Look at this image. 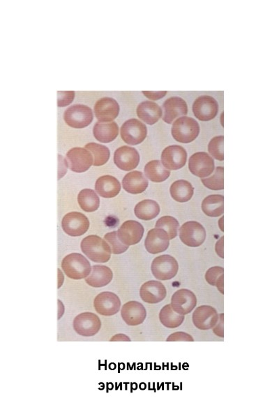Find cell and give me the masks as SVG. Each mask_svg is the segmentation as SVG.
Here are the masks:
<instances>
[{
    "label": "cell",
    "mask_w": 279,
    "mask_h": 419,
    "mask_svg": "<svg viewBox=\"0 0 279 419\" xmlns=\"http://www.w3.org/2000/svg\"><path fill=\"white\" fill-rule=\"evenodd\" d=\"M121 316L127 325L136 326L145 322L147 311L142 303L135 301H128L122 306Z\"/></svg>",
    "instance_id": "21"
},
{
    "label": "cell",
    "mask_w": 279,
    "mask_h": 419,
    "mask_svg": "<svg viewBox=\"0 0 279 419\" xmlns=\"http://www.w3.org/2000/svg\"><path fill=\"white\" fill-rule=\"evenodd\" d=\"M223 277H224L223 275H221V277L219 278L216 284L217 289L220 291L221 294H224V291H223Z\"/></svg>",
    "instance_id": "48"
},
{
    "label": "cell",
    "mask_w": 279,
    "mask_h": 419,
    "mask_svg": "<svg viewBox=\"0 0 279 419\" xmlns=\"http://www.w3.org/2000/svg\"><path fill=\"white\" fill-rule=\"evenodd\" d=\"M120 134L126 144L136 146L145 141L147 135V128L141 121L135 118L130 119L122 125Z\"/></svg>",
    "instance_id": "5"
},
{
    "label": "cell",
    "mask_w": 279,
    "mask_h": 419,
    "mask_svg": "<svg viewBox=\"0 0 279 419\" xmlns=\"http://www.w3.org/2000/svg\"><path fill=\"white\" fill-rule=\"evenodd\" d=\"M185 316L175 312L171 305H166L161 309L159 313V320L165 327L176 328L184 322Z\"/></svg>",
    "instance_id": "34"
},
{
    "label": "cell",
    "mask_w": 279,
    "mask_h": 419,
    "mask_svg": "<svg viewBox=\"0 0 279 419\" xmlns=\"http://www.w3.org/2000/svg\"><path fill=\"white\" fill-rule=\"evenodd\" d=\"M163 109V121L167 124H171L179 117L186 116L188 113L187 104L179 96H172L165 100Z\"/></svg>",
    "instance_id": "22"
},
{
    "label": "cell",
    "mask_w": 279,
    "mask_h": 419,
    "mask_svg": "<svg viewBox=\"0 0 279 419\" xmlns=\"http://www.w3.org/2000/svg\"><path fill=\"white\" fill-rule=\"evenodd\" d=\"M118 102L111 97H103L96 102L94 107V115L99 122L109 123L114 121L119 113Z\"/></svg>",
    "instance_id": "18"
},
{
    "label": "cell",
    "mask_w": 279,
    "mask_h": 419,
    "mask_svg": "<svg viewBox=\"0 0 279 419\" xmlns=\"http://www.w3.org/2000/svg\"><path fill=\"white\" fill-rule=\"evenodd\" d=\"M223 314H221L219 315L220 317V322L217 325L213 328V333L216 334L217 336L220 337H224V333H223Z\"/></svg>",
    "instance_id": "45"
},
{
    "label": "cell",
    "mask_w": 279,
    "mask_h": 419,
    "mask_svg": "<svg viewBox=\"0 0 279 419\" xmlns=\"http://www.w3.org/2000/svg\"><path fill=\"white\" fill-rule=\"evenodd\" d=\"M75 92H57V106L59 107H65L69 106L74 101Z\"/></svg>",
    "instance_id": "41"
},
{
    "label": "cell",
    "mask_w": 279,
    "mask_h": 419,
    "mask_svg": "<svg viewBox=\"0 0 279 419\" xmlns=\"http://www.w3.org/2000/svg\"><path fill=\"white\" fill-rule=\"evenodd\" d=\"M167 92V91H142V93H143L146 97L149 98V99L154 100V101L161 99V98L164 97V96L166 95Z\"/></svg>",
    "instance_id": "43"
},
{
    "label": "cell",
    "mask_w": 279,
    "mask_h": 419,
    "mask_svg": "<svg viewBox=\"0 0 279 419\" xmlns=\"http://www.w3.org/2000/svg\"><path fill=\"white\" fill-rule=\"evenodd\" d=\"M78 202L80 208L87 212H92L99 209L100 199L97 193L91 189H84L78 196Z\"/></svg>",
    "instance_id": "33"
},
{
    "label": "cell",
    "mask_w": 279,
    "mask_h": 419,
    "mask_svg": "<svg viewBox=\"0 0 279 419\" xmlns=\"http://www.w3.org/2000/svg\"><path fill=\"white\" fill-rule=\"evenodd\" d=\"M95 190L98 194L103 198H113L120 192V183L118 179L111 175H103L96 181Z\"/></svg>",
    "instance_id": "26"
},
{
    "label": "cell",
    "mask_w": 279,
    "mask_h": 419,
    "mask_svg": "<svg viewBox=\"0 0 279 419\" xmlns=\"http://www.w3.org/2000/svg\"><path fill=\"white\" fill-rule=\"evenodd\" d=\"M61 268L67 277L73 280L85 279L91 273L89 261L82 254L72 253L63 258Z\"/></svg>",
    "instance_id": "2"
},
{
    "label": "cell",
    "mask_w": 279,
    "mask_h": 419,
    "mask_svg": "<svg viewBox=\"0 0 279 419\" xmlns=\"http://www.w3.org/2000/svg\"><path fill=\"white\" fill-rule=\"evenodd\" d=\"M85 148L92 152L94 167H101L106 164L111 157V152L108 147L103 145L90 143L85 145Z\"/></svg>",
    "instance_id": "35"
},
{
    "label": "cell",
    "mask_w": 279,
    "mask_h": 419,
    "mask_svg": "<svg viewBox=\"0 0 279 419\" xmlns=\"http://www.w3.org/2000/svg\"><path fill=\"white\" fill-rule=\"evenodd\" d=\"M117 232L119 241L130 246L138 244L142 240L144 228L138 222L128 220L122 224Z\"/></svg>",
    "instance_id": "19"
},
{
    "label": "cell",
    "mask_w": 279,
    "mask_h": 419,
    "mask_svg": "<svg viewBox=\"0 0 279 419\" xmlns=\"http://www.w3.org/2000/svg\"><path fill=\"white\" fill-rule=\"evenodd\" d=\"M188 169L196 176L207 177L214 171V161L207 152H196L190 156Z\"/></svg>",
    "instance_id": "14"
},
{
    "label": "cell",
    "mask_w": 279,
    "mask_h": 419,
    "mask_svg": "<svg viewBox=\"0 0 279 419\" xmlns=\"http://www.w3.org/2000/svg\"><path fill=\"white\" fill-rule=\"evenodd\" d=\"M80 248L88 258L94 262L106 263L111 257V247L98 235H90L84 237Z\"/></svg>",
    "instance_id": "1"
},
{
    "label": "cell",
    "mask_w": 279,
    "mask_h": 419,
    "mask_svg": "<svg viewBox=\"0 0 279 419\" xmlns=\"http://www.w3.org/2000/svg\"><path fill=\"white\" fill-rule=\"evenodd\" d=\"M113 277V271L105 266L95 265L91 273L85 278V283L94 288H100L109 285Z\"/></svg>",
    "instance_id": "27"
},
{
    "label": "cell",
    "mask_w": 279,
    "mask_h": 419,
    "mask_svg": "<svg viewBox=\"0 0 279 419\" xmlns=\"http://www.w3.org/2000/svg\"><path fill=\"white\" fill-rule=\"evenodd\" d=\"M138 117L146 124L153 125L162 117L163 111L157 104L151 101L142 102L136 109Z\"/></svg>",
    "instance_id": "25"
},
{
    "label": "cell",
    "mask_w": 279,
    "mask_h": 419,
    "mask_svg": "<svg viewBox=\"0 0 279 419\" xmlns=\"http://www.w3.org/2000/svg\"><path fill=\"white\" fill-rule=\"evenodd\" d=\"M145 173L152 182L157 183L164 182L170 175V171L165 169L159 160L148 162L145 167Z\"/></svg>",
    "instance_id": "32"
},
{
    "label": "cell",
    "mask_w": 279,
    "mask_h": 419,
    "mask_svg": "<svg viewBox=\"0 0 279 419\" xmlns=\"http://www.w3.org/2000/svg\"><path fill=\"white\" fill-rule=\"evenodd\" d=\"M59 157V173L58 179H61L67 173L68 164L66 159H63L62 156L58 155Z\"/></svg>",
    "instance_id": "44"
},
{
    "label": "cell",
    "mask_w": 279,
    "mask_h": 419,
    "mask_svg": "<svg viewBox=\"0 0 279 419\" xmlns=\"http://www.w3.org/2000/svg\"><path fill=\"white\" fill-rule=\"evenodd\" d=\"M93 118V112L91 108L82 104L71 106L63 114V119L67 125L76 129L89 126Z\"/></svg>",
    "instance_id": "4"
},
{
    "label": "cell",
    "mask_w": 279,
    "mask_h": 419,
    "mask_svg": "<svg viewBox=\"0 0 279 419\" xmlns=\"http://www.w3.org/2000/svg\"><path fill=\"white\" fill-rule=\"evenodd\" d=\"M61 227L70 236H81L89 229L90 221L81 212H71L63 217Z\"/></svg>",
    "instance_id": "9"
},
{
    "label": "cell",
    "mask_w": 279,
    "mask_h": 419,
    "mask_svg": "<svg viewBox=\"0 0 279 419\" xmlns=\"http://www.w3.org/2000/svg\"><path fill=\"white\" fill-rule=\"evenodd\" d=\"M170 192L173 199L178 202L185 203L191 199L194 188L188 181L180 179L171 185Z\"/></svg>",
    "instance_id": "29"
},
{
    "label": "cell",
    "mask_w": 279,
    "mask_h": 419,
    "mask_svg": "<svg viewBox=\"0 0 279 419\" xmlns=\"http://www.w3.org/2000/svg\"><path fill=\"white\" fill-rule=\"evenodd\" d=\"M202 209L206 215L217 217L224 211V197L223 195H210L206 197L202 203Z\"/></svg>",
    "instance_id": "30"
},
{
    "label": "cell",
    "mask_w": 279,
    "mask_h": 419,
    "mask_svg": "<svg viewBox=\"0 0 279 419\" xmlns=\"http://www.w3.org/2000/svg\"><path fill=\"white\" fill-rule=\"evenodd\" d=\"M180 237L184 244L191 248H197L205 242V229L201 224L197 222H187L181 227Z\"/></svg>",
    "instance_id": "8"
},
{
    "label": "cell",
    "mask_w": 279,
    "mask_h": 419,
    "mask_svg": "<svg viewBox=\"0 0 279 419\" xmlns=\"http://www.w3.org/2000/svg\"><path fill=\"white\" fill-rule=\"evenodd\" d=\"M215 248H216V252L218 256H220L221 258H224V255H223V237H221L220 240L217 243Z\"/></svg>",
    "instance_id": "46"
},
{
    "label": "cell",
    "mask_w": 279,
    "mask_h": 419,
    "mask_svg": "<svg viewBox=\"0 0 279 419\" xmlns=\"http://www.w3.org/2000/svg\"><path fill=\"white\" fill-rule=\"evenodd\" d=\"M119 134V127L115 122H97L93 129L94 136L99 142L109 144L113 142Z\"/></svg>",
    "instance_id": "28"
},
{
    "label": "cell",
    "mask_w": 279,
    "mask_h": 419,
    "mask_svg": "<svg viewBox=\"0 0 279 419\" xmlns=\"http://www.w3.org/2000/svg\"><path fill=\"white\" fill-rule=\"evenodd\" d=\"M155 227L164 230L168 235L170 240H173L178 235L180 224L175 217H171V216H164L158 220Z\"/></svg>",
    "instance_id": "36"
},
{
    "label": "cell",
    "mask_w": 279,
    "mask_h": 419,
    "mask_svg": "<svg viewBox=\"0 0 279 419\" xmlns=\"http://www.w3.org/2000/svg\"><path fill=\"white\" fill-rule=\"evenodd\" d=\"M167 342H194V339L189 334L184 333V332H177V333L171 334L167 337Z\"/></svg>",
    "instance_id": "42"
},
{
    "label": "cell",
    "mask_w": 279,
    "mask_h": 419,
    "mask_svg": "<svg viewBox=\"0 0 279 419\" xmlns=\"http://www.w3.org/2000/svg\"><path fill=\"white\" fill-rule=\"evenodd\" d=\"M135 215L138 219L149 221L155 219L160 212V206L155 201L146 199L136 205L134 208Z\"/></svg>",
    "instance_id": "31"
},
{
    "label": "cell",
    "mask_w": 279,
    "mask_h": 419,
    "mask_svg": "<svg viewBox=\"0 0 279 419\" xmlns=\"http://www.w3.org/2000/svg\"><path fill=\"white\" fill-rule=\"evenodd\" d=\"M67 162L71 171L75 173H84L93 165V156L86 148H71L67 153Z\"/></svg>",
    "instance_id": "10"
},
{
    "label": "cell",
    "mask_w": 279,
    "mask_h": 419,
    "mask_svg": "<svg viewBox=\"0 0 279 419\" xmlns=\"http://www.w3.org/2000/svg\"><path fill=\"white\" fill-rule=\"evenodd\" d=\"M111 342L113 341H127L130 342L131 339L128 336L124 335V334H117V335H115L112 337L111 340Z\"/></svg>",
    "instance_id": "47"
},
{
    "label": "cell",
    "mask_w": 279,
    "mask_h": 419,
    "mask_svg": "<svg viewBox=\"0 0 279 419\" xmlns=\"http://www.w3.org/2000/svg\"><path fill=\"white\" fill-rule=\"evenodd\" d=\"M166 295V289L160 282L148 281L140 287V298L144 302L149 304H157L161 302L164 300Z\"/></svg>",
    "instance_id": "23"
},
{
    "label": "cell",
    "mask_w": 279,
    "mask_h": 419,
    "mask_svg": "<svg viewBox=\"0 0 279 419\" xmlns=\"http://www.w3.org/2000/svg\"><path fill=\"white\" fill-rule=\"evenodd\" d=\"M223 142H224V138L223 136H215L214 138L211 139L208 145L209 153L219 161H223L224 159Z\"/></svg>",
    "instance_id": "39"
},
{
    "label": "cell",
    "mask_w": 279,
    "mask_h": 419,
    "mask_svg": "<svg viewBox=\"0 0 279 419\" xmlns=\"http://www.w3.org/2000/svg\"><path fill=\"white\" fill-rule=\"evenodd\" d=\"M58 289H59L63 283V275L59 269H58Z\"/></svg>",
    "instance_id": "49"
},
{
    "label": "cell",
    "mask_w": 279,
    "mask_h": 419,
    "mask_svg": "<svg viewBox=\"0 0 279 419\" xmlns=\"http://www.w3.org/2000/svg\"><path fill=\"white\" fill-rule=\"evenodd\" d=\"M140 154L136 148L122 146L115 150L114 162L119 169L124 171H132L140 163Z\"/></svg>",
    "instance_id": "15"
},
{
    "label": "cell",
    "mask_w": 279,
    "mask_h": 419,
    "mask_svg": "<svg viewBox=\"0 0 279 419\" xmlns=\"http://www.w3.org/2000/svg\"><path fill=\"white\" fill-rule=\"evenodd\" d=\"M192 320L194 326L200 330L211 329L217 325L219 320V315L216 309L209 306L198 307L194 311Z\"/></svg>",
    "instance_id": "17"
},
{
    "label": "cell",
    "mask_w": 279,
    "mask_h": 419,
    "mask_svg": "<svg viewBox=\"0 0 279 419\" xmlns=\"http://www.w3.org/2000/svg\"><path fill=\"white\" fill-rule=\"evenodd\" d=\"M170 245V238L164 230L160 228L151 229L148 232L145 241L147 252L152 254L165 252Z\"/></svg>",
    "instance_id": "20"
},
{
    "label": "cell",
    "mask_w": 279,
    "mask_h": 419,
    "mask_svg": "<svg viewBox=\"0 0 279 419\" xmlns=\"http://www.w3.org/2000/svg\"><path fill=\"white\" fill-rule=\"evenodd\" d=\"M200 125L193 117L182 116L173 123L171 133L173 138L182 144H190L195 141L200 134Z\"/></svg>",
    "instance_id": "3"
},
{
    "label": "cell",
    "mask_w": 279,
    "mask_h": 419,
    "mask_svg": "<svg viewBox=\"0 0 279 419\" xmlns=\"http://www.w3.org/2000/svg\"><path fill=\"white\" fill-rule=\"evenodd\" d=\"M122 186L124 190L130 194H139L147 190L148 181L142 172L132 171L123 178Z\"/></svg>",
    "instance_id": "24"
},
{
    "label": "cell",
    "mask_w": 279,
    "mask_h": 419,
    "mask_svg": "<svg viewBox=\"0 0 279 419\" xmlns=\"http://www.w3.org/2000/svg\"><path fill=\"white\" fill-rule=\"evenodd\" d=\"M193 112L199 121H210L215 118L219 113L218 102L211 96H199L194 102Z\"/></svg>",
    "instance_id": "11"
},
{
    "label": "cell",
    "mask_w": 279,
    "mask_h": 419,
    "mask_svg": "<svg viewBox=\"0 0 279 419\" xmlns=\"http://www.w3.org/2000/svg\"><path fill=\"white\" fill-rule=\"evenodd\" d=\"M223 167H219L215 170L212 176L202 179V183L206 187L211 190H223L224 189L223 182Z\"/></svg>",
    "instance_id": "37"
},
{
    "label": "cell",
    "mask_w": 279,
    "mask_h": 419,
    "mask_svg": "<svg viewBox=\"0 0 279 419\" xmlns=\"http://www.w3.org/2000/svg\"><path fill=\"white\" fill-rule=\"evenodd\" d=\"M170 305L175 312L181 315H186L196 308L197 298L191 291L182 289L173 295Z\"/></svg>",
    "instance_id": "16"
},
{
    "label": "cell",
    "mask_w": 279,
    "mask_h": 419,
    "mask_svg": "<svg viewBox=\"0 0 279 419\" xmlns=\"http://www.w3.org/2000/svg\"><path fill=\"white\" fill-rule=\"evenodd\" d=\"M105 240L109 243L111 247V252L114 254H120L126 252L128 249V245H124V243L119 241L117 231H112L105 235Z\"/></svg>",
    "instance_id": "38"
},
{
    "label": "cell",
    "mask_w": 279,
    "mask_h": 419,
    "mask_svg": "<svg viewBox=\"0 0 279 419\" xmlns=\"http://www.w3.org/2000/svg\"><path fill=\"white\" fill-rule=\"evenodd\" d=\"M187 160V152L180 146H170L165 148L161 154V163L167 170L182 169L185 166Z\"/></svg>",
    "instance_id": "13"
},
{
    "label": "cell",
    "mask_w": 279,
    "mask_h": 419,
    "mask_svg": "<svg viewBox=\"0 0 279 419\" xmlns=\"http://www.w3.org/2000/svg\"><path fill=\"white\" fill-rule=\"evenodd\" d=\"M94 307L97 313L102 316H113L120 310L121 301L115 293L104 291L94 298Z\"/></svg>",
    "instance_id": "12"
},
{
    "label": "cell",
    "mask_w": 279,
    "mask_h": 419,
    "mask_svg": "<svg viewBox=\"0 0 279 419\" xmlns=\"http://www.w3.org/2000/svg\"><path fill=\"white\" fill-rule=\"evenodd\" d=\"M224 269L220 266H214L209 268L205 274V280L210 285L216 286L217 282L223 275Z\"/></svg>",
    "instance_id": "40"
},
{
    "label": "cell",
    "mask_w": 279,
    "mask_h": 419,
    "mask_svg": "<svg viewBox=\"0 0 279 419\" xmlns=\"http://www.w3.org/2000/svg\"><path fill=\"white\" fill-rule=\"evenodd\" d=\"M74 331L84 337H92L97 335L101 327L99 316L92 312H85L78 314L73 322Z\"/></svg>",
    "instance_id": "7"
},
{
    "label": "cell",
    "mask_w": 279,
    "mask_h": 419,
    "mask_svg": "<svg viewBox=\"0 0 279 419\" xmlns=\"http://www.w3.org/2000/svg\"><path fill=\"white\" fill-rule=\"evenodd\" d=\"M151 268L153 275L157 279L169 281L178 274L179 265L173 256L166 254L155 258L152 263Z\"/></svg>",
    "instance_id": "6"
},
{
    "label": "cell",
    "mask_w": 279,
    "mask_h": 419,
    "mask_svg": "<svg viewBox=\"0 0 279 419\" xmlns=\"http://www.w3.org/2000/svg\"><path fill=\"white\" fill-rule=\"evenodd\" d=\"M219 225L221 231H223V217H221V219L219 220Z\"/></svg>",
    "instance_id": "50"
}]
</instances>
